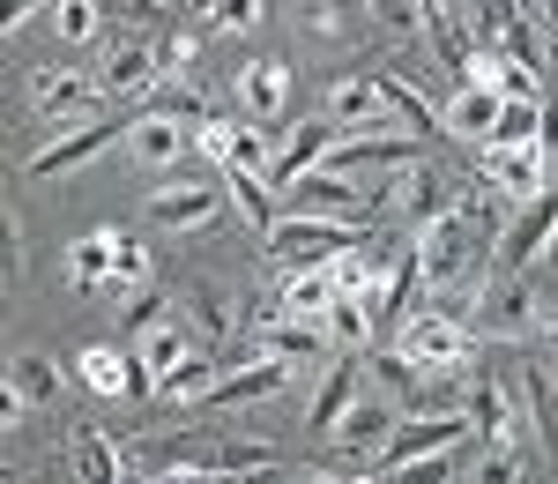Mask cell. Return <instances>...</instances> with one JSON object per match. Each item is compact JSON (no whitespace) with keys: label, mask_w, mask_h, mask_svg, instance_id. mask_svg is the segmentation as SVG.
Instances as JSON below:
<instances>
[{"label":"cell","mask_w":558,"mask_h":484,"mask_svg":"<svg viewBox=\"0 0 558 484\" xmlns=\"http://www.w3.org/2000/svg\"><path fill=\"white\" fill-rule=\"evenodd\" d=\"M395 433H402V402L380 396V388H373V396H357V402L343 410V418L328 425V440L343 447L350 462H365V470H373V455H380V447L395 440Z\"/></svg>","instance_id":"obj_4"},{"label":"cell","mask_w":558,"mask_h":484,"mask_svg":"<svg viewBox=\"0 0 558 484\" xmlns=\"http://www.w3.org/2000/svg\"><path fill=\"white\" fill-rule=\"evenodd\" d=\"M365 239V223H343V217H305V209H291V217L268 223V254L283 268H336Z\"/></svg>","instance_id":"obj_1"},{"label":"cell","mask_w":558,"mask_h":484,"mask_svg":"<svg viewBox=\"0 0 558 484\" xmlns=\"http://www.w3.org/2000/svg\"><path fill=\"white\" fill-rule=\"evenodd\" d=\"M328 120H336V128L387 134V128H395V105H387L380 75H343V83L328 89Z\"/></svg>","instance_id":"obj_10"},{"label":"cell","mask_w":558,"mask_h":484,"mask_svg":"<svg viewBox=\"0 0 558 484\" xmlns=\"http://www.w3.org/2000/svg\"><path fill=\"white\" fill-rule=\"evenodd\" d=\"M380 89H387V105H395V120H402V128H417V134L432 128V105L402 83V75H387V68H380Z\"/></svg>","instance_id":"obj_41"},{"label":"cell","mask_w":558,"mask_h":484,"mask_svg":"<svg viewBox=\"0 0 558 484\" xmlns=\"http://www.w3.org/2000/svg\"><path fill=\"white\" fill-rule=\"evenodd\" d=\"M395 262H402V254H395L387 239H373V231H365V239L350 246L343 262H336V283H343V291H357V299H373V306H387V283H395Z\"/></svg>","instance_id":"obj_12"},{"label":"cell","mask_w":558,"mask_h":484,"mask_svg":"<svg viewBox=\"0 0 558 484\" xmlns=\"http://www.w3.org/2000/svg\"><path fill=\"white\" fill-rule=\"evenodd\" d=\"M544 268H558V231H551V246H544Z\"/></svg>","instance_id":"obj_49"},{"label":"cell","mask_w":558,"mask_h":484,"mask_svg":"<svg viewBox=\"0 0 558 484\" xmlns=\"http://www.w3.org/2000/svg\"><path fill=\"white\" fill-rule=\"evenodd\" d=\"M120 313H128V328L142 336V328H157V320H165V299H149V291H134V299H128Z\"/></svg>","instance_id":"obj_46"},{"label":"cell","mask_w":558,"mask_h":484,"mask_svg":"<svg viewBox=\"0 0 558 484\" xmlns=\"http://www.w3.org/2000/svg\"><path fill=\"white\" fill-rule=\"evenodd\" d=\"M343 299V283H336V268H291L283 276V291H276V306L268 313H299V320H320V313Z\"/></svg>","instance_id":"obj_19"},{"label":"cell","mask_w":558,"mask_h":484,"mask_svg":"<svg viewBox=\"0 0 558 484\" xmlns=\"http://www.w3.org/2000/svg\"><path fill=\"white\" fill-rule=\"evenodd\" d=\"M283 380H291V358H268L260 351L254 365H239V373H223V380H216L209 396V410H239V402H260V396H276V388H283Z\"/></svg>","instance_id":"obj_15"},{"label":"cell","mask_w":558,"mask_h":484,"mask_svg":"<svg viewBox=\"0 0 558 484\" xmlns=\"http://www.w3.org/2000/svg\"><path fill=\"white\" fill-rule=\"evenodd\" d=\"M476 239H484V231H476V209H462V202H454L447 217H432V223H425V246H417V268H425V283H432V291H439V283H454V276L470 268Z\"/></svg>","instance_id":"obj_5"},{"label":"cell","mask_w":558,"mask_h":484,"mask_svg":"<svg viewBox=\"0 0 558 484\" xmlns=\"http://www.w3.org/2000/svg\"><path fill=\"white\" fill-rule=\"evenodd\" d=\"M357 396H365V365H357V358H350V365H328V380H320V396H313V418H305V425H320V433H328Z\"/></svg>","instance_id":"obj_27"},{"label":"cell","mask_w":558,"mask_h":484,"mask_svg":"<svg viewBox=\"0 0 558 484\" xmlns=\"http://www.w3.org/2000/svg\"><path fill=\"white\" fill-rule=\"evenodd\" d=\"M97 89L89 75H60V68H45V75H31V105H38L45 120H83L89 105H97Z\"/></svg>","instance_id":"obj_18"},{"label":"cell","mask_w":558,"mask_h":484,"mask_svg":"<svg viewBox=\"0 0 558 484\" xmlns=\"http://www.w3.org/2000/svg\"><path fill=\"white\" fill-rule=\"evenodd\" d=\"M462 410H470V425L484 433V440H514V402H507V388H499L492 373H484V380H470Z\"/></svg>","instance_id":"obj_26"},{"label":"cell","mask_w":558,"mask_h":484,"mask_svg":"<svg viewBox=\"0 0 558 484\" xmlns=\"http://www.w3.org/2000/svg\"><path fill=\"white\" fill-rule=\"evenodd\" d=\"M254 15H260V0H209V23H216V31H246Z\"/></svg>","instance_id":"obj_44"},{"label":"cell","mask_w":558,"mask_h":484,"mask_svg":"<svg viewBox=\"0 0 558 484\" xmlns=\"http://www.w3.org/2000/svg\"><path fill=\"white\" fill-rule=\"evenodd\" d=\"M499 89H484V83H462V97L439 112L447 120V134H462V142H492V128H499Z\"/></svg>","instance_id":"obj_21"},{"label":"cell","mask_w":558,"mask_h":484,"mask_svg":"<svg viewBox=\"0 0 558 484\" xmlns=\"http://www.w3.org/2000/svg\"><path fill=\"white\" fill-rule=\"evenodd\" d=\"M544 172H551V165H544V149H536V142L484 149V179H492V186H507V194H536V186H544Z\"/></svg>","instance_id":"obj_20"},{"label":"cell","mask_w":558,"mask_h":484,"mask_svg":"<svg viewBox=\"0 0 558 484\" xmlns=\"http://www.w3.org/2000/svg\"><path fill=\"white\" fill-rule=\"evenodd\" d=\"M544 336H551V343H558V306H551V313H544Z\"/></svg>","instance_id":"obj_48"},{"label":"cell","mask_w":558,"mask_h":484,"mask_svg":"<svg viewBox=\"0 0 558 484\" xmlns=\"http://www.w3.org/2000/svg\"><path fill=\"white\" fill-rule=\"evenodd\" d=\"M373 15L395 23V31H417V23H425V0H373Z\"/></svg>","instance_id":"obj_45"},{"label":"cell","mask_w":558,"mask_h":484,"mask_svg":"<svg viewBox=\"0 0 558 484\" xmlns=\"http://www.w3.org/2000/svg\"><path fill=\"white\" fill-rule=\"evenodd\" d=\"M476 425H470V410H432L425 425H402L395 440L373 455V470L380 477H402V470H417V462H432V455H447V447H462Z\"/></svg>","instance_id":"obj_2"},{"label":"cell","mask_w":558,"mask_h":484,"mask_svg":"<svg viewBox=\"0 0 558 484\" xmlns=\"http://www.w3.org/2000/svg\"><path fill=\"white\" fill-rule=\"evenodd\" d=\"M128 149H134V165L165 172V165L186 157V120H172V112H142V120L128 128Z\"/></svg>","instance_id":"obj_16"},{"label":"cell","mask_w":558,"mask_h":484,"mask_svg":"<svg viewBox=\"0 0 558 484\" xmlns=\"http://www.w3.org/2000/svg\"><path fill=\"white\" fill-rule=\"evenodd\" d=\"M216 380H223V373H216V358L194 351V358H179L172 373H157V396H165V402H202Z\"/></svg>","instance_id":"obj_30"},{"label":"cell","mask_w":558,"mask_h":484,"mask_svg":"<svg viewBox=\"0 0 558 484\" xmlns=\"http://www.w3.org/2000/svg\"><path fill=\"white\" fill-rule=\"evenodd\" d=\"M551 231H558V194H544V202H529V209H521V217L499 231V268H529V262H544Z\"/></svg>","instance_id":"obj_13"},{"label":"cell","mask_w":558,"mask_h":484,"mask_svg":"<svg viewBox=\"0 0 558 484\" xmlns=\"http://www.w3.org/2000/svg\"><path fill=\"white\" fill-rule=\"evenodd\" d=\"M291 194H299L305 217H343V223H365V217H373V202H380V194L350 186L343 172H320V165H313V172H305V186H291Z\"/></svg>","instance_id":"obj_11"},{"label":"cell","mask_w":558,"mask_h":484,"mask_svg":"<svg viewBox=\"0 0 558 484\" xmlns=\"http://www.w3.org/2000/svg\"><path fill=\"white\" fill-rule=\"evenodd\" d=\"M328 343H336L328 320H299V313H276V320L260 328V351L268 358H320Z\"/></svg>","instance_id":"obj_22"},{"label":"cell","mask_w":558,"mask_h":484,"mask_svg":"<svg viewBox=\"0 0 558 484\" xmlns=\"http://www.w3.org/2000/svg\"><path fill=\"white\" fill-rule=\"evenodd\" d=\"M75 470H83L89 484H112L120 470H128V455H120V447L105 440L97 425H83V433H75Z\"/></svg>","instance_id":"obj_37"},{"label":"cell","mask_w":558,"mask_h":484,"mask_svg":"<svg viewBox=\"0 0 558 484\" xmlns=\"http://www.w3.org/2000/svg\"><path fill=\"white\" fill-rule=\"evenodd\" d=\"M75 365H83V380L97 388V396H128V402L157 396V373H149V365H142L134 351H112V343H97V351H83Z\"/></svg>","instance_id":"obj_9"},{"label":"cell","mask_w":558,"mask_h":484,"mask_svg":"<svg viewBox=\"0 0 558 484\" xmlns=\"http://www.w3.org/2000/svg\"><path fill=\"white\" fill-rule=\"evenodd\" d=\"M112 254H120V231H89V239H75V254H68L75 291H105V283H112Z\"/></svg>","instance_id":"obj_29"},{"label":"cell","mask_w":558,"mask_h":484,"mask_svg":"<svg viewBox=\"0 0 558 484\" xmlns=\"http://www.w3.org/2000/svg\"><path fill=\"white\" fill-rule=\"evenodd\" d=\"M544 112H551L544 97H507V105H499V128H492V142H484V149H507V142H536V134H544Z\"/></svg>","instance_id":"obj_32"},{"label":"cell","mask_w":558,"mask_h":484,"mask_svg":"<svg viewBox=\"0 0 558 484\" xmlns=\"http://www.w3.org/2000/svg\"><path fill=\"white\" fill-rule=\"evenodd\" d=\"M112 120H89V128H75V134H60V142H45L38 157H31V179H52V172H83L89 157H97V149H105V142H112Z\"/></svg>","instance_id":"obj_17"},{"label":"cell","mask_w":558,"mask_h":484,"mask_svg":"<svg viewBox=\"0 0 558 484\" xmlns=\"http://www.w3.org/2000/svg\"><path fill=\"white\" fill-rule=\"evenodd\" d=\"M402 186H410L402 202H410V217H417V223H432V217H447V209H454V194H447V179L432 172V165H410V172H402Z\"/></svg>","instance_id":"obj_36"},{"label":"cell","mask_w":558,"mask_h":484,"mask_svg":"<svg viewBox=\"0 0 558 484\" xmlns=\"http://www.w3.org/2000/svg\"><path fill=\"white\" fill-rule=\"evenodd\" d=\"M157 60H165V52H157V45H112V52H105V75H97V83L112 89V97H120V105H128V97H149V89L165 83V68H157Z\"/></svg>","instance_id":"obj_14"},{"label":"cell","mask_w":558,"mask_h":484,"mask_svg":"<svg viewBox=\"0 0 558 484\" xmlns=\"http://www.w3.org/2000/svg\"><path fill=\"white\" fill-rule=\"evenodd\" d=\"M165 112H172V120H194V134L216 120V105H209V97H202L194 83H172V89H165Z\"/></svg>","instance_id":"obj_42"},{"label":"cell","mask_w":558,"mask_h":484,"mask_svg":"<svg viewBox=\"0 0 558 484\" xmlns=\"http://www.w3.org/2000/svg\"><path fill=\"white\" fill-rule=\"evenodd\" d=\"M209 217H216V186H165V194H149V223H165V231H194Z\"/></svg>","instance_id":"obj_24"},{"label":"cell","mask_w":558,"mask_h":484,"mask_svg":"<svg viewBox=\"0 0 558 484\" xmlns=\"http://www.w3.org/2000/svg\"><path fill=\"white\" fill-rule=\"evenodd\" d=\"M142 283H149V246H134L128 231H120V254H112V283H105V291L128 299V291H142Z\"/></svg>","instance_id":"obj_39"},{"label":"cell","mask_w":558,"mask_h":484,"mask_svg":"<svg viewBox=\"0 0 558 484\" xmlns=\"http://www.w3.org/2000/svg\"><path fill=\"white\" fill-rule=\"evenodd\" d=\"M239 97H246V112H254V120H276V112H283V97H291L283 60H254V68L239 75Z\"/></svg>","instance_id":"obj_28"},{"label":"cell","mask_w":558,"mask_h":484,"mask_svg":"<svg viewBox=\"0 0 558 484\" xmlns=\"http://www.w3.org/2000/svg\"><path fill=\"white\" fill-rule=\"evenodd\" d=\"M328 149H336V120H313V128H299V134H291V149L276 157V172H268V186H299V179L313 172V165H320Z\"/></svg>","instance_id":"obj_23"},{"label":"cell","mask_w":558,"mask_h":484,"mask_svg":"<svg viewBox=\"0 0 558 484\" xmlns=\"http://www.w3.org/2000/svg\"><path fill=\"white\" fill-rule=\"evenodd\" d=\"M8 396L31 402V410L52 402L60 396V365H52V358H8Z\"/></svg>","instance_id":"obj_31"},{"label":"cell","mask_w":558,"mask_h":484,"mask_svg":"<svg viewBox=\"0 0 558 484\" xmlns=\"http://www.w3.org/2000/svg\"><path fill=\"white\" fill-rule=\"evenodd\" d=\"M276 462V447H260V440H246V447H202L194 455V470H216V477H246V470H268Z\"/></svg>","instance_id":"obj_38"},{"label":"cell","mask_w":558,"mask_h":484,"mask_svg":"<svg viewBox=\"0 0 558 484\" xmlns=\"http://www.w3.org/2000/svg\"><path fill=\"white\" fill-rule=\"evenodd\" d=\"M202 351V336H194V320H157V328H142V343H134V358L149 365V373H172L179 358Z\"/></svg>","instance_id":"obj_25"},{"label":"cell","mask_w":558,"mask_h":484,"mask_svg":"<svg viewBox=\"0 0 558 484\" xmlns=\"http://www.w3.org/2000/svg\"><path fill=\"white\" fill-rule=\"evenodd\" d=\"M476 477H484V484H507V477H521V455H514L507 440H492L484 455H476Z\"/></svg>","instance_id":"obj_43"},{"label":"cell","mask_w":558,"mask_h":484,"mask_svg":"<svg viewBox=\"0 0 558 484\" xmlns=\"http://www.w3.org/2000/svg\"><path fill=\"white\" fill-rule=\"evenodd\" d=\"M31 8H38V0H0V23H8V31H15V23H23V15H31Z\"/></svg>","instance_id":"obj_47"},{"label":"cell","mask_w":558,"mask_h":484,"mask_svg":"<svg viewBox=\"0 0 558 484\" xmlns=\"http://www.w3.org/2000/svg\"><path fill=\"white\" fill-rule=\"evenodd\" d=\"M202 149H209L223 172H254V179L276 172V157H268V128H246V120H209V128H202Z\"/></svg>","instance_id":"obj_8"},{"label":"cell","mask_w":558,"mask_h":484,"mask_svg":"<svg viewBox=\"0 0 558 484\" xmlns=\"http://www.w3.org/2000/svg\"><path fill=\"white\" fill-rule=\"evenodd\" d=\"M536 328H544V306H536L529 283H499V291H484V299H476V320H470V336H507V343L536 336Z\"/></svg>","instance_id":"obj_7"},{"label":"cell","mask_w":558,"mask_h":484,"mask_svg":"<svg viewBox=\"0 0 558 484\" xmlns=\"http://www.w3.org/2000/svg\"><path fill=\"white\" fill-rule=\"evenodd\" d=\"M373 299H357V291H343V299H336V306L320 313V320H328V336H336V343H350V351H365V336H373Z\"/></svg>","instance_id":"obj_35"},{"label":"cell","mask_w":558,"mask_h":484,"mask_svg":"<svg viewBox=\"0 0 558 484\" xmlns=\"http://www.w3.org/2000/svg\"><path fill=\"white\" fill-rule=\"evenodd\" d=\"M52 31H60V45L97 38V0H52Z\"/></svg>","instance_id":"obj_40"},{"label":"cell","mask_w":558,"mask_h":484,"mask_svg":"<svg viewBox=\"0 0 558 484\" xmlns=\"http://www.w3.org/2000/svg\"><path fill=\"white\" fill-rule=\"evenodd\" d=\"M410 165H425V142L417 134H350L336 142L328 157H320V172H410Z\"/></svg>","instance_id":"obj_6"},{"label":"cell","mask_w":558,"mask_h":484,"mask_svg":"<svg viewBox=\"0 0 558 484\" xmlns=\"http://www.w3.org/2000/svg\"><path fill=\"white\" fill-rule=\"evenodd\" d=\"M395 351L410 358V365H462L470 358V320H454V313H402V328H395Z\"/></svg>","instance_id":"obj_3"},{"label":"cell","mask_w":558,"mask_h":484,"mask_svg":"<svg viewBox=\"0 0 558 484\" xmlns=\"http://www.w3.org/2000/svg\"><path fill=\"white\" fill-rule=\"evenodd\" d=\"M179 306H186V320H194V336H202V343H223V336H231V306H223V291H216V283H186V299H179Z\"/></svg>","instance_id":"obj_33"},{"label":"cell","mask_w":558,"mask_h":484,"mask_svg":"<svg viewBox=\"0 0 558 484\" xmlns=\"http://www.w3.org/2000/svg\"><path fill=\"white\" fill-rule=\"evenodd\" d=\"M365 373H373V388L395 402H417L425 396V365H410L402 351H387V358H365Z\"/></svg>","instance_id":"obj_34"}]
</instances>
